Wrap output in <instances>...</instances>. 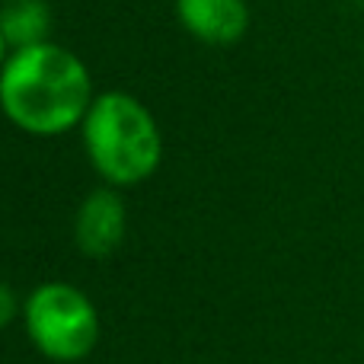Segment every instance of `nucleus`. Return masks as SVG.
<instances>
[{"mask_svg":"<svg viewBox=\"0 0 364 364\" xmlns=\"http://www.w3.org/2000/svg\"><path fill=\"white\" fill-rule=\"evenodd\" d=\"M93 83L77 55L55 42L16 48L0 70V109L16 128L55 138L83 125Z\"/></svg>","mask_w":364,"mask_h":364,"instance_id":"obj_1","label":"nucleus"},{"mask_svg":"<svg viewBox=\"0 0 364 364\" xmlns=\"http://www.w3.org/2000/svg\"><path fill=\"white\" fill-rule=\"evenodd\" d=\"M83 147L109 186H138L160 166L164 141L147 106L134 96L109 90L100 93L83 119Z\"/></svg>","mask_w":364,"mask_h":364,"instance_id":"obj_2","label":"nucleus"},{"mask_svg":"<svg viewBox=\"0 0 364 364\" xmlns=\"http://www.w3.org/2000/svg\"><path fill=\"white\" fill-rule=\"evenodd\" d=\"M26 333L51 361H80L96 348L100 316L83 291L64 282L38 284L23 307Z\"/></svg>","mask_w":364,"mask_h":364,"instance_id":"obj_3","label":"nucleus"},{"mask_svg":"<svg viewBox=\"0 0 364 364\" xmlns=\"http://www.w3.org/2000/svg\"><path fill=\"white\" fill-rule=\"evenodd\" d=\"M74 237L87 256L102 259L122 243L125 237V205L112 188H96L77 211Z\"/></svg>","mask_w":364,"mask_h":364,"instance_id":"obj_4","label":"nucleus"},{"mask_svg":"<svg viewBox=\"0 0 364 364\" xmlns=\"http://www.w3.org/2000/svg\"><path fill=\"white\" fill-rule=\"evenodd\" d=\"M176 13L182 26L208 45L240 42L250 29L246 0H176Z\"/></svg>","mask_w":364,"mask_h":364,"instance_id":"obj_5","label":"nucleus"},{"mask_svg":"<svg viewBox=\"0 0 364 364\" xmlns=\"http://www.w3.org/2000/svg\"><path fill=\"white\" fill-rule=\"evenodd\" d=\"M48 4L45 0H10L0 10V32H4L6 45L13 51L16 48H29V45L48 42Z\"/></svg>","mask_w":364,"mask_h":364,"instance_id":"obj_6","label":"nucleus"},{"mask_svg":"<svg viewBox=\"0 0 364 364\" xmlns=\"http://www.w3.org/2000/svg\"><path fill=\"white\" fill-rule=\"evenodd\" d=\"M16 294H13L6 284H0V329L6 326V323H13V316H16Z\"/></svg>","mask_w":364,"mask_h":364,"instance_id":"obj_7","label":"nucleus"},{"mask_svg":"<svg viewBox=\"0 0 364 364\" xmlns=\"http://www.w3.org/2000/svg\"><path fill=\"white\" fill-rule=\"evenodd\" d=\"M6 48H10V45H6L4 32H0V70H4V64H6Z\"/></svg>","mask_w":364,"mask_h":364,"instance_id":"obj_8","label":"nucleus"}]
</instances>
